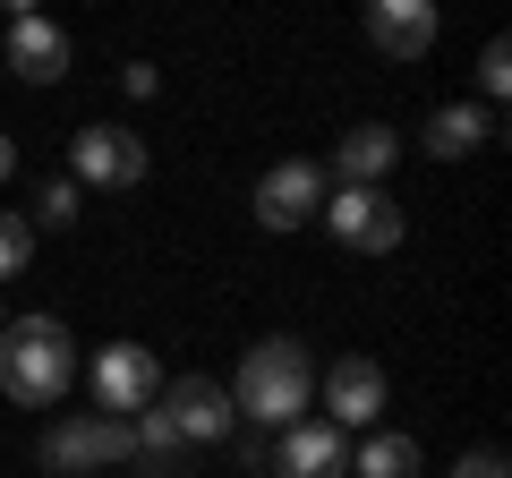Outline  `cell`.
Masks as SVG:
<instances>
[{"mask_svg":"<svg viewBox=\"0 0 512 478\" xmlns=\"http://www.w3.org/2000/svg\"><path fill=\"white\" fill-rule=\"evenodd\" d=\"M9 171H18V146H9V137H0V180H9Z\"/></svg>","mask_w":512,"mask_h":478,"instance_id":"22","label":"cell"},{"mask_svg":"<svg viewBox=\"0 0 512 478\" xmlns=\"http://www.w3.org/2000/svg\"><path fill=\"white\" fill-rule=\"evenodd\" d=\"M154 393H163V368H154L146 342H111L94 359V402H103V419H137Z\"/></svg>","mask_w":512,"mask_h":478,"instance_id":"5","label":"cell"},{"mask_svg":"<svg viewBox=\"0 0 512 478\" xmlns=\"http://www.w3.org/2000/svg\"><path fill=\"white\" fill-rule=\"evenodd\" d=\"M359 478H419V444H410V436H384V427H367V444H359Z\"/></svg>","mask_w":512,"mask_h":478,"instance_id":"16","label":"cell"},{"mask_svg":"<svg viewBox=\"0 0 512 478\" xmlns=\"http://www.w3.org/2000/svg\"><path fill=\"white\" fill-rule=\"evenodd\" d=\"M478 86H487V94L512 86V43H487V52H478Z\"/></svg>","mask_w":512,"mask_h":478,"instance_id":"19","label":"cell"},{"mask_svg":"<svg viewBox=\"0 0 512 478\" xmlns=\"http://www.w3.org/2000/svg\"><path fill=\"white\" fill-rule=\"evenodd\" d=\"M453 478H512V470H504V453H461Z\"/></svg>","mask_w":512,"mask_h":478,"instance_id":"20","label":"cell"},{"mask_svg":"<svg viewBox=\"0 0 512 478\" xmlns=\"http://www.w3.org/2000/svg\"><path fill=\"white\" fill-rule=\"evenodd\" d=\"M154 410H163L188 444H222V436L239 427L231 385H214V376H180V385H163V393H154Z\"/></svg>","mask_w":512,"mask_h":478,"instance_id":"7","label":"cell"},{"mask_svg":"<svg viewBox=\"0 0 512 478\" xmlns=\"http://www.w3.org/2000/svg\"><path fill=\"white\" fill-rule=\"evenodd\" d=\"M308 402H316V359H308V342L299 333H265V342H248V359H239V385H231V410H239V427H291V419H308Z\"/></svg>","mask_w":512,"mask_h":478,"instance_id":"1","label":"cell"},{"mask_svg":"<svg viewBox=\"0 0 512 478\" xmlns=\"http://www.w3.org/2000/svg\"><path fill=\"white\" fill-rule=\"evenodd\" d=\"M325 222L359 257H393L402 248V205L384 197V188H325Z\"/></svg>","mask_w":512,"mask_h":478,"instance_id":"4","label":"cell"},{"mask_svg":"<svg viewBox=\"0 0 512 478\" xmlns=\"http://www.w3.org/2000/svg\"><path fill=\"white\" fill-rule=\"evenodd\" d=\"M0 325H9V316H0Z\"/></svg>","mask_w":512,"mask_h":478,"instance_id":"23","label":"cell"},{"mask_svg":"<svg viewBox=\"0 0 512 478\" xmlns=\"http://www.w3.org/2000/svg\"><path fill=\"white\" fill-rule=\"evenodd\" d=\"M231 444H239V461H248V470H265V461H274V444L256 436V427H231Z\"/></svg>","mask_w":512,"mask_h":478,"instance_id":"21","label":"cell"},{"mask_svg":"<svg viewBox=\"0 0 512 478\" xmlns=\"http://www.w3.org/2000/svg\"><path fill=\"white\" fill-rule=\"evenodd\" d=\"M325 419L333 427H376L384 419V368L376 359H333L325 368Z\"/></svg>","mask_w":512,"mask_h":478,"instance_id":"10","label":"cell"},{"mask_svg":"<svg viewBox=\"0 0 512 478\" xmlns=\"http://www.w3.org/2000/svg\"><path fill=\"white\" fill-rule=\"evenodd\" d=\"M350 470V444L333 419H291L274 444V478H342Z\"/></svg>","mask_w":512,"mask_h":478,"instance_id":"9","label":"cell"},{"mask_svg":"<svg viewBox=\"0 0 512 478\" xmlns=\"http://www.w3.org/2000/svg\"><path fill=\"white\" fill-rule=\"evenodd\" d=\"M9 69H18L26 86H60V77H69V35H60L52 18H35V9H18V18H9Z\"/></svg>","mask_w":512,"mask_h":478,"instance_id":"11","label":"cell"},{"mask_svg":"<svg viewBox=\"0 0 512 478\" xmlns=\"http://www.w3.org/2000/svg\"><path fill=\"white\" fill-rule=\"evenodd\" d=\"M35 461L52 478H94V470H111V461H128V419L69 410V419H52V436L35 444Z\"/></svg>","mask_w":512,"mask_h":478,"instance_id":"3","label":"cell"},{"mask_svg":"<svg viewBox=\"0 0 512 478\" xmlns=\"http://www.w3.org/2000/svg\"><path fill=\"white\" fill-rule=\"evenodd\" d=\"M325 214V163H274L256 180V222L265 231H299Z\"/></svg>","mask_w":512,"mask_h":478,"instance_id":"8","label":"cell"},{"mask_svg":"<svg viewBox=\"0 0 512 478\" xmlns=\"http://www.w3.org/2000/svg\"><path fill=\"white\" fill-rule=\"evenodd\" d=\"M393 154H402V137L367 120V129H350L342 146H333V180L325 188H376L384 171H393Z\"/></svg>","mask_w":512,"mask_h":478,"instance_id":"13","label":"cell"},{"mask_svg":"<svg viewBox=\"0 0 512 478\" xmlns=\"http://www.w3.org/2000/svg\"><path fill=\"white\" fill-rule=\"evenodd\" d=\"M26 257H35V222H26V214H0V282L26 274Z\"/></svg>","mask_w":512,"mask_h":478,"instance_id":"17","label":"cell"},{"mask_svg":"<svg viewBox=\"0 0 512 478\" xmlns=\"http://www.w3.org/2000/svg\"><path fill=\"white\" fill-rule=\"evenodd\" d=\"M495 137V120L478 103H444L436 120H427V154H436V163H461V154H478Z\"/></svg>","mask_w":512,"mask_h":478,"instance_id":"15","label":"cell"},{"mask_svg":"<svg viewBox=\"0 0 512 478\" xmlns=\"http://www.w3.org/2000/svg\"><path fill=\"white\" fill-rule=\"evenodd\" d=\"M35 222H77V180H43V197H35Z\"/></svg>","mask_w":512,"mask_h":478,"instance_id":"18","label":"cell"},{"mask_svg":"<svg viewBox=\"0 0 512 478\" xmlns=\"http://www.w3.org/2000/svg\"><path fill=\"white\" fill-rule=\"evenodd\" d=\"M77 385V342L60 316H9L0 325V393L26 410H52Z\"/></svg>","mask_w":512,"mask_h":478,"instance_id":"2","label":"cell"},{"mask_svg":"<svg viewBox=\"0 0 512 478\" xmlns=\"http://www.w3.org/2000/svg\"><path fill=\"white\" fill-rule=\"evenodd\" d=\"M180 453H188V436H180V427H171L154 402L128 419V461H137L146 478H180Z\"/></svg>","mask_w":512,"mask_h":478,"instance_id":"14","label":"cell"},{"mask_svg":"<svg viewBox=\"0 0 512 478\" xmlns=\"http://www.w3.org/2000/svg\"><path fill=\"white\" fill-rule=\"evenodd\" d=\"M69 180L77 188H137L146 180V146L128 129H77L69 137Z\"/></svg>","mask_w":512,"mask_h":478,"instance_id":"6","label":"cell"},{"mask_svg":"<svg viewBox=\"0 0 512 478\" xmlns=\"http://www.w3.org/2000/svg\"><path fill=\"white\" fill-rule=\"evenodd\" d=\"M367 43H376L384 60H427L436 52V9H427V0H376V9H367Z\"/></svg>","mask_w":512,"mask_h":478,"instance_id":"12","label":"cell"}]
</instances>
